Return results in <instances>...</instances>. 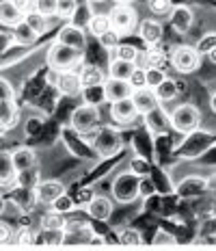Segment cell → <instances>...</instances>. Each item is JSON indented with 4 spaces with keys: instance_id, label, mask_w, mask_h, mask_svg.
Here are the masks:
<instances>
[{
    "instance_id": "ba28073f",
    "label": "cell",
    "mask_w": 216,
    "mask_h": 251,
    "mask_svg": "<svg viewBox=\"0 0 216 251\" xmlns=\"http://www.w3.org/2000/svg\"><path fill=\"white\" fill-rule=\"evenodd\" d=\"M108 18H110V24H113L115 30H119L121 35H132L134 28L139 26V13L132 4H119V2H113L108 11Z\"/></svg>"
},
{
    "instance_id": "7a4b0ae2",
    "label": "cell",
    "mask_w": 216,
    "mask_h": 251,
    "mask_svg": "<svg viewBox=\"0 0 216 251\" xmlns=\"http://www.w3.org/2000/svg\"><path fill=\"white\" fill-rule=\"evenodd\" d=\"M168 117H171V130L177 134H188L192 130L201 128V124H203L201 108L194 106L191 100L173 104L171 111H168Z\"/></svg>"
},
{
    "instance_id": "681fc988",
    "label": "cell",
    "mask_w": 216,
    "mask_h": 251,
    "mask_svg": "<svg viewBox=\"0 0 216 251\" xmlns=\"http://www.w3.org/2000/svg\"><path fill=\"white\" fill-rule=\"evenodd\" d=\"M35 9L46 18H56V0H35Z\"/></svg>"
},
{
    "instance_id": "4dcf8cb0",
    "label": "cell",
    "mask_w": 216,
    "mask_h": 251,
    "mask_svg": "<svg viewBox=\"0 0 216 251\" xmlns=\"http://www.w3.org/2000/svg\"><path fill=\"white\" fill-rule=\"evenodd\" d=\"M65 226H67L65 214L54 212V210H48L44 217H41V221H39L41 232H63Z\"/></svg>"
},
{
    "instance_id": "7c38bea8",
    "label": "cell",
    "mask_w": 216,
    "mask_h": 251,
    "mask_svg": "<svg viewBox=\"0 0 216 251\" xmlns=\"http://www.w3.org/2000/svg\"><path fill=\"white\" fill-rule=\"evenodd\" d=\"M167 20L173 30H177L182 35H191V30L194 26V11L191 4H175Z\"/></svg>"
},
{
    "instance_id": "d6a6232c",
    "label": "cell",
    "mask_w": 216,
    "mask_h": 251,
    "mask_svg": "<svg viewBox=\"0 0 216 251\" xmlns=\"http://www.w3.org/2000/svg\"><path fill=\"white\" fill-rule=\"evenodd\" d=\"M11 33H13L15 46H22V48H26V46H33L35 41L39 39V35H37L35 30L30 28V26L26 24V22H24V20H22V22H20L18 26H13V30H11Z\"/></svg>"
},
{
    "instance_id": "484cf974",
    "label": "cell",
    "mask_w": 216,
    "mask_h": 251,
    "mask_svg": "<svg viewBox=\"0 0 216 251\" xmlns=\"http://www.w3.org/2000/svg\"><path fill=\"white\" fill-rule=\"evenodd\" d=\"M11 203L18 206V210L28 212L35 208L37 197H35V188H26V186H15L13 195H11Z\"/></svg>"
},
{
    "instance_id": "7dc6e473",
    "label": "cell",
    "mask_w": 216,
    "mask_h": 251,
    "mask_svg": "<svg viewBox=\"0 0 216 251\" xmlns=\"http://www.w3.org/2000/svg\"><path fill=\"white\" fill-rule=\"evenodd\" d=\"M191 163H194L197 167H212V169H216V143H212L203 154H199Z\"/></svg>"
},
{
    "instance_id": "74e56055",
    "label": "cell",
    "mask_w": 216,
    "mask_h": 251,
    "mask_svg": "<svg viewBox=\"0 0 216 251\" xmlns=\"http://www.w3.org/2000/svg\"><path fill=\"white\" fill-rule=\"evenodd\" d=\"M82 102L93 104V106H102L106 102V96H104V85H96V87H82L80 93Z\"/></svg>"
},
{
    "instance_id": "680465c9",
    "label": "cell",
    "mask_w": 216,
    "mask_h": 251,
    "mask_svg": "<svg viewBox=\"0 0 216 251\" xmlns=\"http://www.w3.org/2000/svg\"><path fill=\"white\" fill-rule=\"evenodd\" d=\"M13 2L22 13H28L30 9H35V0H13Z\"/></svg>"
},
{
    "instance_id": "ab89813d",
    "label": "cell",
    "mask_w": 216,
    "mask_h": 251,
    "mask_svg": "<svg viewBox=\"0 0 216 251\" xmlns=\"http://www.w3.org/2000/svg\"><path fill=\"white\" fill-rule=\"evenodd\" d=\"M121 41H123V35H121L119 30H115V28H108L106 33L97 39V44H99V48H102L104 52H108L110 54V52H115V48H117Z\"/></svg>"
},
{
    "instance_id": "e0dca14e",
    "label": "cell",
    "mask_w": 216,
    "mask_h": 251,
    "mask_svg": "<svg viewBox=\"0 0 216 251\" xmlns=\"http://www.w3.org/2000/svg\"><path fill=\"white\" fill-rule=\"evenodd\" d=\"M63 193H65V184H63V180H56V177L39 180V184L35 186L37 203H44V206H50V203L59 195H63Z\"/></svg>"
},
{
    "instance_id": "f1b7e54d",
    "label": "cell",
    "mask_w": 216,
    "mask_h": 251,
    "mask_svg": "<svg viewBox=\"0 0 216 251\" xmlns=\"http://www.w3.org/2000/svg\"><path fill=\"white\" fill-rule=\"evenodd\" d=\"M117 240L123 247H143V232L139 227L123 226L117 229Z\"/></svg>"
},
{
    "instance_id": "ac0fdd59",
    "label": "cell",
    "mask_w": 216,
    "mask_h": 251,
    "mask_svg": "<svg viewBox=\"0 0 216 251\" xmlns=\"http://www.w3.org/2000/svg\"><path fill=\"white\" fill-rule=\"evenodd\" d=\"M65 143H67V148L70 150H73V154L80 156V158H84V160H96L97 158L96 150H93L91 143L84 139V134H80L78 130H73L72 126H70V130L65 132Z\"/></svg>"
},
{
    "instance_id": "8992f818",
    "label": "cell",
    "mask_w": 216,
    "mask_h": 251,
    "mask_svg": "<svg viewBox=\"0 0 216 251\" xmlns=\"http://www.w3.org/2000/svg\"><path fill=\"white\" fill-rule=\"evenodd\" d=\"M99 122H102V117H99V106H93V104H87V102L76 106L70 115V126L73 130H78L80 134H84V137H89L93 130H97L99 126H102Z\"/></svg>"
},
{
    "instance_id": "1f68e13d",
    "label": "cell",
    "mask_w": 216,
    "mask_h": 251,
    "mask_svg": "<svg viewBox=\"0 0 216 251\" xmlns=\"http://www.w3.org/2000/svg\"><path fill=\"white\" fill-rule=\"evenodd\" d=\"M134 151L141 156H145V158L151 160V156H154V134L147 132V130L143 128L141 132L134 134Z\"/></svg>"
},
{
    "instance_id": "52a82bcc",
    "label": "cell",
    "mask_w": 216,
    "mask_h": 251,
    "mask_svg": "<svg viewBox=\"0 0 216 251\" xmlns=\"http://www.w3.org/2000/svg\"><path fill=\"white\" fill-rule=\"evenodd\" d=\"M139 184L141 177L132 174V171H121L117 174V177L113 180V186H110V193H113V200L117 203H130L139 200Z\"/></svg>"
},
{
    "instance_id": "3957f363",
    "label": "cell",
    "mask_w": 216,
    "mask_h": 251,
    "mask_svg": "<svg viewBox=\"0 0 216 251\" xmlns=\"http://www.w3.org/2000/svg\"><path fill=\"white\" fill-rule=\"evenodd\" d=\"M46 63H48L50 70L56 72H70V70H78L84 63V52L70 48V46L54 41V44L46 52Z\"/></svg>"
},
{
    "instance_id": "d590c367",
    "label": "cell",
    "mask_w": 216,
    "mask_h": 251,
    "mask_svg": "<svg viewBox=\"0 0 216 251\" xmlns=\"http://www.w3.org/2000/svg\"><path fill=\"white\" fill-rule=\"evenodd\" d=\"M39 180H41V174H39V169H37V165H33V167H28V169H24V171H18V174H15L13 184L15 186L35 188L37 184H39Z\"/></svg>"
},
{
    "instance_id": "83f0119b",
    "label": "cell",
    "mask_w": 216,
    "mask_h": 251,
    "mask_svg": "<svg viewBox=\"0 0 216 251\" xmlns=\"http://www.w3.org/2000/svg\"><path fill=\"white\" fill-rule=\"evenodd\" d=\"M84 28H87V33L91 35V37L99 39L108 28H113V24H110L108 13H91V18H89V22Z\"/></svg>"
},
{
    "instance_id": "9a60e30c",
    "label": "cell",
    "mask_w": 216,
    "mask_h": 251,
    "mask_svg": "<svg viewBox=\"0 0 216 251\" xmlns=\"http://www.w3.org/2000/svg\"><path fill=\"white\" fill-rule=\"evenodd\" d=\"M84 210H87V214L93 219V221H106L113 217L115 212V200L108 195H93L91 201L84 206Z\"/></svg>"
},
{
    "instance_id": "5b68a950",
    "label": "cell",
    "mask_w": 216,
    "mask_h": 251,
    "mask_svg": "<svg viewBox=\"0 0 216 251\" xmlns=\"http://www.w3.org/2000/svg\"><path fill=\"white\" fill-rule=\"evenodd\" d=\"M201 61H203V56L199 54V50L194 48L192 44L175 46V48L171 50V54H168V63H171V67L182 76L194 74V72L199 70V65H201Z\"/></svg>"
},
{
    "instance_id": "f907efd6",
    "label": "cell",
    "mask_w": 216,
    "mask_h": 251,
    "mask_svg": "<svg viewBox=\"0 0 216 251\" xmlns=\"http://www.w3.org/2000/svg\"><path fill=\"white\" fill-rule=\"evenodd\" d=\"M13 243L15 245H22V247H26V245H35V234L33 232H30V229H28V226H24L22 229H20V232H15L13 234Z\"/></svg>"
},
{
    "instance_id": "be15d7a7",
    "label": "cell",
    "mask_w": 216,
    "mask_h": 251,
    "mask_svg": "<svg viewBox=\"0 0 216 251\" xmlns=\"http://www.w3.org/2000/svg\"><path fill=\"white\" fill-rule=\"evenodd\" d=\"M205 59H208V61H212V63H216V48L210 50L208 54H205Z\"/></svg>"
},
{
    "instance_id": "f6af8a7d",
    "label": "cell",
    "mask_w": 216,
    "mask_h": 251,
    "mask_svg": "<svg viewBox=\"0 0 216 251\" xmlns=\"http://www.w3.org/2000/svg\"><path fill=\"white\" fill-rule=\"evenodd\" d=\"M167 76L168 74L165 67H145V78H147V87L149 89H156Z\"/></svg>"
},
{
    "instance_id": "6f0895ef",
    "label": "cell",
    "mask_w": 216,
    "mask_h": 251,
    "mask_svg": "<svg viewBox=\"0 0 216 251\" xmlns=\"http://www.w3.org/2000/svg\"><path fill=\"white\" fill-rule=\"evenodd\" d=\"M96 195V191H93V186H82L80 188V193H78V197H76V203L78 206H87L89 201H91V197Z\"/></svg>"
},
{
    "instance_id": "d6986e66",
    "label": "cell",
    "mask_w": 216,
    "mask_h": 251,
    "mask_svg": "<svg viewBox=\"0 0 216 251\" xmlns=\"http://www.w3.org/2000/svg\"><path fill=\"white\" fill-rule=\"evenodd\" d=\"M132 85L128 80H121V78H106L104 82V96L106 102H117V100H125V98H132Z\"/></svg>"
},
{
    "instance_id": "6da1fadb",
    "label": "cell",
    "mask_w": 216,
    "mask_h": 251,
    "mask_svg": "<svg viewBox=\"0 0 216 251\" xmlns=\"http://www.w3.org/2000/svg\"><path fill=\"white\" fill-rule=\"evenodd\" d=\"M212 143H216V130L197 128V130H192V132L184 134L182 141L175 145V150H173V154L182 160H194Z\"/></svg>"
},
{
    "instance_id": "e575fe53",
    "label": "cell",
    "mask_w": 216,
    "mask_h": 251,
    "mask_svg": "<svg viewBox=\"0 0 216 251\" xmlns=\"http://www.w3.org/2000/svg\"><path fill=\"white\" fill-rule=\"evenodd\" d=\"M0 119L4 122L7 128H13L20 122V111L15 100H0Z\"/></svg>"
},
{
    "instance_id": "d4e9b609",
    "label": "cell",
    "mask_w": 216,
    "mask_h": 251,
    "mask_svg": "<svg viewBox=\"0 0 216 251\" xmlns=\"http://www.w3.org/2000/svg\"><path fill=\"white\" fill-rule=\"evenodd\" d=\"M149 177H151V182H154V186H156V193H158V195H162V197L171 195L173 188H175L173 180L168 177V171L162 169V167H151Z\"/></svg>"
},
{
    "instance_id": "44dd1931",
    "label": "cell",
    "mask_w": 216,
    "mask_h": 251,
    "mask_svg": "<svg viewBox=\"0 0 216 251\" xmlns=\"http://www.w3.org/2000/svg\"><path fill=\"white\" fill-rule=\"evenodd\" d=\"M168 61V54L165 48H158V46H149L139 54L136 65L139 67H165Z\"/></svg>"
},
{
    "instance_id": "60d3db41",
    "label": "cell",
    "mask_w": 216,
    "mask_h": 251,
    "mask_svg": "<svg viewBox=\"0 0 216 251\" xmlns=\"http://www.w3.org/2000/svg\"><path fill=\"white\" fill-rule=\"evenodd\" d=\"M128 169L139 177H145V176H149V171H151V160L145 158V156H141V154H134L132 158L128 160Z\"/></svg>"
},
{
    "instance_id": "003e7915",
    "label": "cell",
    "mask_w": 216,
    "mask_h": 251,
    "mask_svg": "<svg viewBox=\"0 0 216 251\" xmlns=\"http://www.w3.org/2000/svg\"><path fill=\"white\" fill-rule=\"evenodd\" d=\"M87 2H104V0H87Z\"/></svg>"
},
{
    "instance_id": "7bdbcfd3",
    "label": "cell",
    "mask_w": 216,
    "mask_h": 251,
    "mask_svg": "<svg viewBox=\"0 0 216 251\" xmlns=\"http://www.w3.org/2000/svg\"><path fill=\"white\" fill-rule=\"evenodd\" d=\"M147 9H149V13L154 15V18L165 20V18H168V13H171L173 2L171 0H147Z\"/></svg>"
},
{
    "instance_id": "9c48e42d",
    "label": "cell",
    "mask_w": 216,
    "mask_h": 251,
    "mask_svg": "<svg viewBox=\"0 0 216 251\" xmlns=\"http://www.w3.org/2000/svg\"><path fill=\"white\" fill-rule=\"evenodd\" d=\"M173 193H175L180 200H194V197H201L208 193V177L199 176V174H188L175 184Z\"/></svg>"
},
{
    "instance_id": "ee69618b",
    "label": "cell",
    "mask_w": 216,
    "mask_h": 251,
    "mask_svg": "<svg viewBox=\"0 0 216 251\" xmlns=\"http://www.w3.org/2000/svg\"><path fill=\"white\" fill-rule=\"evenodd\" d=\"M78 4H80L78 0H56V18L70 22L73 13L78 11Z\"/></svg>"
},
{
    "instance_id": "bcb514c9",
    "label": "cell",
    "mask_w": 216,
    "mask_h": 251,
    "mask_svg": "<svg viewBox=\"0 0 216 251\" xmlns=\"http://www.w3.org/2000/svg\"><path fill=\"white\" fill-rule=\"evenodd\" d=\"M192 46L199 50V54L205 56V54H208V52L212 50V48H216V33H214V30H212V33H203L201 37L194 41Z\"/></svg>"
},
{
    "instance_id": "277c9868",
    "label": "cell",
    "mask_w": 216,
    "mask_h": 251,
    "mask_svg": "<svg viewBox=\"0 0 216 251\" xmlns=\"http://www.w3.org/2000/svg\"><path fill=\"white\" fill-rule=\"evenodd\" d=\"M89 137H91V148L96 150V154L99 158H113V156L123 148L121 132L117 128H113V126H99Z\"/></svg>"
},
{
    "instance_id": "4316f807",
    "label": "cell",
    "mask_w": 216,
    "mask_h": 251,
    "mask_svg": "<svg viewBox=\"0 0 216 251\" xmlns=\"http://www.w3.org/2000/svg\"><path fill=\"white\" fill-rule=\"evenodd\" d=\"M11 158H13V167L15 171H24L28 167L37 165V154L33 148H26V145H20L11 151Z\"/></svg>"
},
{
    "instance_id": "603a6c76",
    "label": "cell",
    "mask_w": 216,
    "mask_h": 251,
    "mask_svg": "<svg viewBox=\"0 0 216 251\" xmlns=\"http://www.w3.org/2000/svg\"><path fill=\"white\" fill-rule=\"evenodd\" d=\"M154 93H156V98H158V102L162 104V106H167V104H173L180 98V89H177V78H171V76H167L165 80L160 82L156 89H154Z\"/></svg>"
},
{
    "instance_id": "e7e4bbea",
    "label": "cell",
    "mask_w": 216,
    "mask_h": 251,
    "mask_svg": "<svg viewBox=\"0 0 216 251\" xmlns=\"http://www.w3.org/2000/svg\"><path fill=\"white\" fill-rule=\"evenodd\" d=\"M7 126H4V122H2V119H0V137H4V134H7Z\"/></svg>"
},
{
    "instance_id": "cb8c5ba5",
    "label": "cell",
    "mask_w": 216,
    "mask_h": 251,
    "mask_svg": "<svg viewBox=\"0 0 216 251\" xmlns=\"http://www.w3.org/2000/svg\"><path fill=\"white\" fill-rule=\"evenodd\" d=\"M24 20V13L15 7L13 0H0V26L13 28Z\"/></svg>"
},
{
    "instance_id": "f546056e",
    "label": "cell",
    "mask_w": 216,
    "mask_h": 251,
    "mask_svg": "<svg viewBox=\"0 0 216 251\" xmlns=\"http://www.w3.org/2000/svg\"><path fill=\"white\" fill-rule=\"evenodd\" d=\"M15 167H13V158H11V151L7 150H0V186H7L15 182Z\"/></svg>"
},
{
    "instance_id": "91938a15",
    "label": "cell",
    "mask_w": 216,
    "mask_h": 251,
    "mask_svg": "<svg viewBox=\"0 0 216 251\" xmlns=\"http://www.w3.org/2000/svg\"><path fill=\"white\" fill-rule=\"evenodd\" d=\"M208 193L216 197V171L212 176H208Z\"/></svg>"
},
{
    "instance_id": "94428289",
    "label": "cell",
    "mask_w": 216,
    "mask_h": 251,
    "mask_svg": "<svg viewBox=\"0 0 216 251\" xmlns=\"http://www.w3.org/2000/svg\"><path fill=\"white\" fill-rule=\"evenodd\" d=\"M210 113L216 115V89L210 93Z\"/></svg>"
},
{
    "instance_id": "8fae6325",
    "label": "cell",
    "mask_w": 216,
    "mask_h": 251,
    "mask_svg": "<svg viewBox=\"0 0 216 251\" xmlns=\"http://www.w3.org/2000/svg\"><path fill=\"white\" fill-rule=\"evenodd\" d=\"M143 126L147 132H151L154 137L158 134H167L171 130V117H168V111L162 104H158L156 108H151L149 113L143 115Z\"/></svg>"
},
{
    "instance_id": "816d5d0a",
    "label": "cell",
    "mask_w": 216,
    "mask_h": 251,
    "mask_svg": "<svg viewBox=\"0 0 216 251\" xmlns=\"http://www.w3.org/2000/svg\"><path fill=\"white\" fill-rule=\"evenodd\" d=\"M128 82L132 85V89H143V87H147L145 67H139V65H136L134 72H132V74H130V78H128Z\"/></svg>"
},
{
    "instance_id": "5bb4252c",
    "label": "cell",
    "mask_w": 216,
    "mask_h": 251,
    "mask_svg": "<svg viewBox=\"0 0 216 251\" xmlns=\"http://www.w3.org/2000/svg\"><path fill=\"white\" fill-rule=\"evenodd\" d=\"M141 115L136 111L132 98H125V100L110 102V119L119 126H132Z\"/></svg>"
},
{
    "instance_id": "b9f144b4",
    "label": "cell",
    "mask_w": 216,
    "mask_h": 251,
    "mask_svg": "<svg viewBox=\"0 0 216 251\" xmlns=\"http://www.w3.org/2000/svg\"><path fill=\"white\" fill-rule=\"evenodd\" d=\"M76 200H73L72 195H67V193H63V195H59L54 201L50 203V210H54V212H61V214H70V212H73L76 210Z\"/></svg>"
},
{
    "instance_id": "db71d44e",
    "label": "cell",
    "mask_w": 216,
    "mask_h": 251,
    "mask_svg": "<svg viewBox=\"0 0 216 251\" xmlns=\"http://www.w3.org/2000/svg\"><path fill=\"white\" fill-rule=\"evenodd\" d=\"M13 98H15V89L11 85V80L0 76V100H13Z\"/></svg>"
},
{
    "instance_id": "11a10c76",
    "label": "cell",
    "mask_w": 216,
    "mask_h": 251,
    "mask_svg": "<svg viewBox=\"0 0 216 251\" xmlns=\"http://www.w3.org/2000/svg\"><path fill=\"white\" fill-rule=\"evenodd\" d=\"M13 46H15L13 33H9V30H0V56H2L7 50H11Z\"/></svg>"
},
{
    "instance_id": "6125c7cd",
    "label": "cell",
    "mask_w": 216,
    "mask_h": 251,
    "mask_svg": "<svg viewBox=\"0 0 216 251\" xmlns=\"http://www.w3.org/2000/svg\"><path fill=\"white\" fill-rule=\"evenodd\" d=\"M4 212H7V200H4V195L0 193V217H2Z\"/></svg>"
},
{
    "instance_id": "2e32d148",
    "label": "cell",
    "mask_w": 216,
    "mask_h": 251,
    "mask_svg": "<svg viewBox=\"0 0 216 251\" xmlns=\"http://www.w3.org/2000/svg\"><path fill=\"white\" fill-rule=\"evenodd\" d=\"M56 93L63 98H76L82 93V80L78 70H70V72H59V80H56Z\"/></svg>"
},
{
    "instance_id": "03108f58",
    "label": "cell",
    "mask_w": 216,
    "mask_h": 251,
    "mask_svg": "<svg viewBox=\"0 0 216 251\" xmlns=\"http://www.w3.org/2000/svg\"><path fill=\"white\" fill-rule=\"evenodd\" d=\"M113 2H119V4H132L134 0H113Z\"/></svg>"
},
{
    "instance_id": "f35d334b",
    "label": "cell",
    "mask_w": 216,
    "mask_h": 251,
    "mask_svg": "<svg viewBox=\"0 0 216 251\" xmlns=\"http://www.w3.org/2000/svg\"><path fill=\"white\" fill-rule=\"evenodd\" d=\"M139 54H141V48H139V46L125 44V41H121L117 48H115V52H113V56H117V59H121V61L134 63V65H136V61H139Z\"/></svg>"
},
{
    "instance_id": "4fadbf2b",
    "label": "cell",
    "mask_w": 216,
    "mask_h": 251,
    "mask_svg": "<svg viewBox=\"0 0 216 251\" xmlns=\"http://www.w3.org/2000/svg\"><path fill=\"white\" fill-rule=\"evenodd\" d=\"M139 39L145 46H158L160 41H165V24L158 18H145L143 22H139Z\"/></svg>"
},
{
    "instance_id": "f5cc1de1",
    "label": "cell",
    "mask_w": 216,
    "mask_h": 251,
    "mask_svg": "<svg viewBox=\"0 0 216 251\" xmlns=\"http://www.w3.org/2000/svg\"><path fill=\"white\" fill-rule=\"evenodd\" d=\"M151 195H156V186H154V182H151V177H149V176L141 177L139 197H141V200H147V197H151Z\"/></svg>"
},
{
    "instance_id": "9f6ffc18",
    "label": "cell",
    "mask_w": 216,
    "mask_h": 251,
    "mask_svg": "<svg viewBox=\"0 0 216 251\" xmlns=\"http://www.w3.org/2000/svg\"><path fill=\"white\" fill-rule=\"evenodd\" d=\"M13 227L7 221H0V245H9L13 243Z\"/></svg>"
},
{
    "instance_id": "7402d4cb",
    "label": "cell",
    "mask_w": 216,
    "mask_h": 251,
    "mask_svg": "<svg viewBox=\"0 0 216 251\" xmlns=\"http://www.w3.org/2000/svg\"><path fill=\"white\" fill-rule=\"evenodd\" d=\"M132 102H134V106H136V111H139L141 117L160 104V102H158V98H156V93H154V89H149V87L134 89V91H132Z\"/></svg>"
},
{
    "instance_id": "8d00e7d4",
    "label": "cell",
    "mask_w": 216,
    "mask_h": 251,
    "mask_svg": "<svg viewBox=\"0 0 216 251\" xmlns=\"http://www.w3.org/2000/svg\"><path fill=\"white\" fill-rule=\"evenodd\" d=\"M24 22L28 24L30 28L39 35V37L46 33V30H48V18H46V15H41L37 9H30L28 13H24Z\"/></svg>"
},
{
    "instance_id": "c3c4849f",
    "label": "cell",
    "mask_w": 216,
    "mask_h": 251,
    "mask_svg": "<svg viewBox=\"0 0 216 251\" xmlns=\"http://www.w3.org/2000/svg\"><path fill=\"white\" fill-rule=\"evenodd\" d=\"M197 236H216V212L214 214H208V217L201 219L199 223V229H197Z\"/></svg>"
},
{
    "instance_id": "836d02e7",
    "label": "cell",
    "mask_w": 216,
    "mask_h": 251,
    "mask_svg": "<svg viewBox=\"0 0 216 251\" xmlns=\"http://www.w3.org/2000/svg\"><path fill=\"white\" fill-rule=\"evenodd\" d=\"M134 63H128V61H121L117 56H113V59H108V72L106 74L110 78H121V80H128L130 74L134 72Z\"/></svg>"
},
{
    "instance_id": "30bf717a",
    "label": "cell",
    "mask_w": 216,
    "mask_h": 251,
    "mask_svg": "<svg viewBox=\"0 0 216 251\" xmlns=\"http://www.w3.org/2000/svg\"><path fill=\"white\" fill-rule=\"evenodd\" d=\"M56 41H61V44L70 46V48H76L80 52H87L89 33H87L84 26H78L73 22H65L59 28V33H56Z\"/></svg>"
},
{
    "instance_id": "ffe728a7",
    "label": "cell",
    "mask_w": 216,
    "mask_h": 251,
    "mask_svg": "<svg viewBox=\"0 0 216 251\" xmlns=\"http://www.w3.org/2000/svg\"><path fill=\"white\" fill-rule=\"evenodd\" d=\"M78 74H80V80H82V87H96V85H104L106 82V70L97 63H87L84 61L80 67H78Z\"/></svg>"
}]
</instances>
